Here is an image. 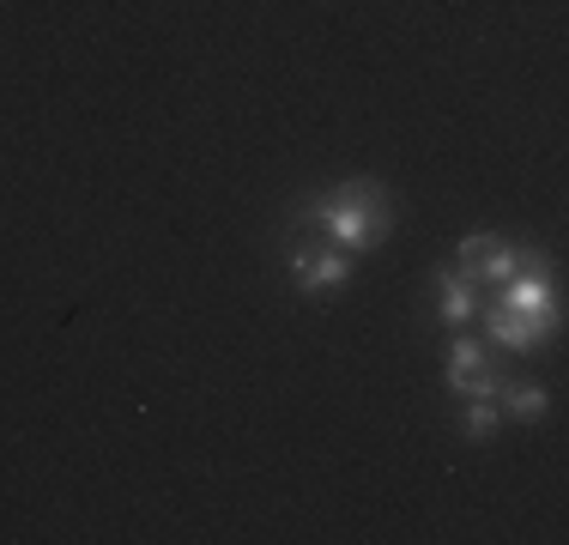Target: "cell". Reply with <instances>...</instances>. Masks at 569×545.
Returning <instances> with one entry per match:
<instances>
[{
    "label": "cell",
    "mask_w": 569,
    "mask_h": 545,
    "mask_svg": "<svg viewBox=\"0 0 569 545\" xmlns=\"http://www.w3.org/2000/svg\"><path fill=\"white\" fill-rule=\"evenodd\" d=\"M309 225H316L333 249L358 255V249H376V237L395 225V200H388L382 182H346V188H333L328 200L309 207Z\"/></svg>",
    "instance_id": "6da1fadb"
},
{
    "label": "cell",
    "mask_w": 569,
    "mask_h": 545,
    "mask_svg": "<svg viewBox=\"0 0 569 545\" xmlns=\"http://www.w3.org/2000/svg\"><path fill=\"white\" fill-rule=\"evenodd\" d=\"M503 309H515V316H527V321H539L546 334H558V285H551V272L539 267V261H521L503 279V297H497Z\"/></svg>",
    "instance_id": "7a4b0ae2"
},
{
    "label": "cell",
    "mask_w": 569,
    "mask_h": 545,
    "mask_svg": "<svg viewBox=\"0 0 569 545\" xmlns=\"http://www.w3.org/2000/svg\"><path fill=\"white\" fill-rule=\"evenodd\" d=\"M527 255L521 249H509L503 237H485V230H472V237H460V279L467 285H503L515 267H521Z\"/></svg>",
    "instance_id": "3957f363"
},
{
    "label": "cell",
    "mask_w": 569,
    "mask_h": 545,
    "mask_svg": "<svg viewBox=\"0 0 569 545\" xmlns=\"http://www.w3.org/2000/svg\"><path fill=\"white\" fill-rule=\"evenodd\" d=\"M442 382H449L455 394H491V400H497V388H503V376L485 364V346H479V339H455Z\"/></svg>",
    "instance_id": "277c9868"
},
{
    "label": "cell",
    "mask_w": 569,
    "mask_h": 545,
    "mask_svg": "<svg viewBox=\"0 0 569 545\" xmlns=\"http://www.w3.org/2000/svg\"><path fill=\"white\" fill-rule=\"evenodd\" d=\"M297 279H303V291L309 297H333V291H346V279H351V255L346 249H321V255H297Z\"/></svg>",
    "instance_id": "5b68a950"
},
{
    "label": "cell",
    "mask_w": 569,
    "mask_h": 545,
    "mask_svg": "<svg viewBox=\"0 0 569 545\" xmlns=\"http://www.w3.org/2000/svg\"><path fill=\"white\" fill-rule=\"evenodd\" d=\"M485 339H497L503 351H533V346H546L551 334L539 321H527V316H515V309L491 304V309H485Z\"/></svg>",
    "instance_id": "8992f818"
},
{
    "label": "cell",
    "mask_w": 569,
    "mask_h": 545,
    "mask_svg": "<svg viewBox=\"0 0 569 545\" xmlns=\"http://www.w3.org/2000/svg\"><path fill=\"white\" fill-rule=\"evenodd\" d=\"M430 285H437V309H442V321H449V327H467L472 316H479V297H472L479 285H467L455 267H437V272H430Z\"/></svg>",
    "instance_id": "52a82bcc"
},
{
    "label": "cell",
    "mask_w": 569,
    "mask_h": 545,
    "mask_svg": "<svg viewBox=\"0 0 569 545\" xmlns=\"http://www.w3.org/2000/svg\"><path fill=\"white\" fill-rule=\"evenodd\" d=\"M497 400H503V413H509V418H521V425H533V418H546L551 394L539 388V382H503V388H497Z\"/></svg>",
    "instance_id": "ba28073f"
},
{
    "label": "cell",
    "mask_w": 569,
    "mask_h": 545,
    "mask_svg": "<svg viewBox=\"0 0 569 545\" xmlns=\"http://www.w3.org/2000/svg\"><path fill=\"white\" fill-rule=\"evenodd\" d=\"M467 436H497V406H491V394H467Z\"/></svg>",
    "instance_id": "9c48e42d"
}]
</instances>
